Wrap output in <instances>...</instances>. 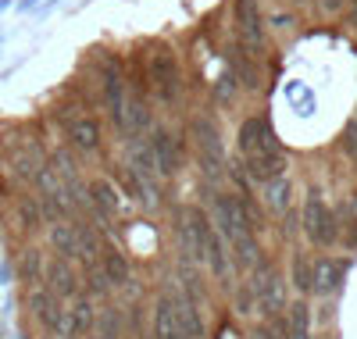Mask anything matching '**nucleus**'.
<instances>
[{
  "label": "nucleus",
  "instance_id": "nucleus-17",
  "mask_svg": "<svg viewBox=\"0 0 357 339\" xmlns=\"http://www.w3.org/2000/svg\"><path fill=\"white\" fill-rule=\"evenodd\" d=\"M100 271L107 275L111 286L129 282V264H126V257L118 254V250H100Z\"/></svg>",
  "mask_w": 357,
  "mask_h": 339
},
{
  "label": "nucleus",
  "instance_id": "nucleus-24",
  "mask_svg": "<svg viewBox=\"0 0 357 339\" xmlns=\"http://www.w3.org/2000/svg\"><path fill=\"white\" fill-rule=\"evenodd\" d=\"M343 4H347V0H321V8H325V11H340Z\"/></svg>",
  "mask_w": 357,
  "mask_h": 339
},
{
  "label": "nucleus",
  "instance_id": "nucleus-10",
  "mask_svg": "<svg viewBox=\"0 0 357 339\" xmlns=\"http://www.w3.org/2000/svg\"><path fill=\"white\" fill-rule=\"evenodd\" d=\"M343 275H347V261L321 257V261L311 268V289H314V293H321V296H329V293H336V289H340Z\"/></svg>",
  "mask_w": 357,
  "mask_h": 339
},
{
  "label": "nucleus",
  "instance_id": "nucleus-4",
  "mask_svg": "<svg viewBox=\"0 0 357 339\" xmlns=\"http://www.w3.org/2000/svg\"><path fill=\"white\" fill-rule=\"evenodd\" d=\"M151 79L158 86L161 100H175L178 97V65H175V54L168 47L154 50V57H151Z\"/></svg>",
  "mask_w": 357,
  "mask_h": 339
},
{
  "label": "nucleus",
  "instance_id": "nucleus-1",
  "mask_svg": "<svg viewBox=\"0 0 357 339\" xmlns=\"http://www.w3.org/2000/svg\"><path fill=\"white\" fill-rule=\"evenodd\" d=\"M240 153L254 182H275L286 172V153L264 118H247L240 126Z\"/></svg>",
  "mask_w": 357,
  "mask_h": 339
},
{
  "label": "nucleus",
  "instance_id": "nucleus-14",
  "mask_svg": "<svg viewBox=\"0 0 357 339\" xmlns=\"http://www.w3.org/2000/svg\"><path fill=\"white\" fill-rule=\"evenodd\" d=\"M68 140H72V146L75 150H97L100 146V126L93 118H75L72 121V129H68Z\"/></svg>",
  "mask_w": 357,
  "mask_h": 339
},
{
  "label": "nucleus",
  "instance_id": "nucleus-19",
  "mask_svg": "<svg viewBox=\"0 0 357 339\" xmlns=\"http://www.w3.org/2000/svg\"><path fill=\"white\" fill-rule=\"evenodd\" d=\"M207 264H211V271L218 275V279H225L229 275V257H225V243L218 232H211V239H207V250H204Z\"/></svg>",
  "mask_w": 357,
  "mask_h": 339
},
{
  "label": "nucleus",
  "instance_id": "nucleus-9",
  "mask_svg": "<svg viewBox=\"0 0 357 339\" xmlns=\"http://www.w3.org/2000/svg\"><path fill=\"white\" fill-rule=\"evenodd\" d=\"M236 25H240V33H243V43H247L254 54H261L264 33H261V15H257L254 0H236Z\"/></svg>",
  "mask_w": 357,
  "mask_h": 339
},
{
  "label": "nucleus",
  "instance_id": "nucleus-8",
  "mask_svg": "<svg viewBox=\"0 0 357 339\" xmlns=\"http://www.w3.org/2000/svg\"><path fill=\"white\" fill-rule=\"evenodd\" d=\"M104 97H107V111L118 129H126V82H122V68L118 61H107V79H104Z\"/></svg>",
  "mask_w": 357,
  "mask_h": 339
},
{
  "label": "nucleus",
  "instance_id": "nucleus-5",
  "mask_svg": "<svg viewBox=\"0 0 357 339\" xmlns=\"http://www.w3.org/2000/svg\"><path fill=\"white\" fill-rule=\"evenodd\" d=\"M193 140H197L200 161L207 165V172L215 175V172L222 168V136H218V129H215L207 118H197V121H193Z\"/></svg>",
  "mask_w": 357,
  "mask_h": 339
},
{
  "label": "nucleus",
  "instance_id": "nucleus-3",
  "mask_svg": "<svg viewBox=\"0 0 357 339\" xmlns=\"http://www.w3.org/2000/svg\"><path fill=\"white\" fill-rule=\"evenodd\" d=\"M250 293L257 296L264 315H275V307H282V286H279L275 264L261 261L257 268H250Z\"/></svg>",
  "mask_w": 357,
  "mask_h": 339
},
{
  "label": "nucleus",
  "instance_id": "nucleus-7",
  "mask_svg": "<svg viewBox=\"0 0 357 339\" xmlns=\"http://www.w3.org/2000/svg\"><path fill=\"white\" fill-rule=\"evenodd\" d=\"M154 339H186L183 322H178L175 293H161V300L154 303Z\"/></svg>",
  "mask_w": 357,
  "mask_h": 339
},
{
  "label": "nucleus",
  "instance_id": "nucleus-16",
  "mask_svg": "<svg viewBox=\"0 0 357 339\" xmlns=\"http://www.w3.org/2000/svg\"><path fill=\"white\" fill-rule=\"evenodd\" d=\"M175 307H178V322H183L186 339H204V318H200V311H197V303L175 296Z\"/></svg>",
  "mask_w": 357,
  "mask_h": 339
},
{
  "label": "nucleus",
  "instance_id": "nucleus-20",
  "mask_svg": "<svg viewBox=\"0 0 357 339\" xmlns=\"http://www.w3.org/2000/svg\"><path fill=\"white\" fill-rule=\"evenodd\" d=\"M129 121H132V133H139L146 121H151V111H146V100H143V93H132L129 97Z\"/></svg>",
  "mask_w": 357,
  "mask_h": 339
},
{
  "label": "nucleus",
  "instance_id": "nucleus-18",
  "mask_svg": "<svg viewBox=\"0 0 357 339\" xmlns=\"http://www.w3.org/2000/svg\"><path fill=\"white\" fill-rule=\"evenodd\" d=\"M286 339H311V311H307L304 303H293V307H289Z\"/></svg>",
  "mask_w": 357,
  "mask_h": 339
},
{
  "label": "nucleus",
  "instance_id": "nucleus-2",
  "mask_svg": "<svg viewBox=\"0 0 357 339\" xmlns=\"http://www.w3.org/2000/svg\"><path fill=\"white\" fill-rule=\"evenodd\" d=\"M304 232L311 236L314 246H333L336 236H340V225H336L333 207L325 204L318 193L307 197V207H304Z\"/></svg>",
  "mask_w": 357,
  "mask_h": 339
},
{
  "label": "nucleus",
  "instance_id": "nucleus-21",
  "mask_svg": "<svg viewBox=\"0 0 357 339\" xmlns=\"http://www.w3.org/2000/svg\"><path fill=\"white\" fill-rule=\"evenodd\" d=\"M293 286L301 289V293H307V289H311V264H307L301 254L293 257Z\"/></svg>",
  "mask_w": 357,
  "mask_h": 339
},
{
  "label": "nucleus",
  "instance_id": "nucleus-22",
  "mask_svg": "<svg viewBox=\"0 0 357 339\" xmlns=\"http://www.w3.org/2000/svg\"><path fill=\"white\" fill-rule=\"evenodd\" d=\"M118 329H122V318H118L114 307H107V311L100 315V336L104 339H118Z\"/></svg>",
  "mask_w": 357,
  "mask_h": 339
},
{
  "label": "nucleus",
  "instance_id": "nucleus-25",
  "mask_svg": "<svg viewBox=\"0 0 357 339\" xmlns=\"http://www.w3.org/2000/svg\"><path fill=\"white\" fill-rule=\"evenodd\" d=\"M354 8H357V0H354Z\"/></svg>",
  "mask_w": 357,
  "mask_h": 339
},
{
  "label": "nucleus",
  "instance_id": "nucleus-6",
  "mask_svg": "<svg viewBox=\"0 0 357 339\" xmlns=\"http://www.w3.org/2000/svg\"><path fill=\"white\" fill-rule=\"evenodd\" d=\"M151 153H154L158 175H175V172H178V165H183V146H178V140H175L168 129H154Z\"/></svg>",
  "mask_w": 357,
  "mask_h": 339
},
{
  "label": "nucleus",
  "instance_id": "nucleus-11",
  "mask_svg": "<svg viewBox=\"0 0 357 339\" xmlns=\"http://www.w3.org/2000/svg\"><path fill=\"white\" fill-rule=\"evenodd\" d=\"M211 232H215V229L207 225L204 211H200V207H190V211H186V236H190V254H193V257H204Z\"/></svg>",
  "mask_w": 357,
  "mask_h": 339
},
{
  "label": "nucleus",
  "instance_id": "nucleus-12",
  "mask_svg": "<svg viewBox=\"0 0 357 339\" xmlns=\"http://www.w3.org/2000/svg\"><path fill=\"white\" fill-rule=\"evenodd\" d=\"M47 282H50L54 296H75L79 293V279H75V271H72V264L65 257L47 268Z\"/></svg>",
  "mask_w": 357,
  "mask_h": 339
},
{
  "label": "nucleus",
  "instance_id": "nucleus-23",
  "mask_svg": "<svg viewBox=\"0 0 357 339\" xmlns=\"http://www.w3.org/2000/svg\"><path fill=\"white\" fill-rule=\"evenodd\" d=\"M343 146H347V153H350V161L357 165V121L343 129Z\"/></svg>",
  "mask_w": 357,
  "mask_h": 339
},
{
  "label": "nucleus",
  "instance_id": "nucleus-13",
  "mask_svg": "<svg viewBox=\"0 0 357 339\" xmlns=\"http://www.w3.org/2000/svg\"><path fill=\"white\" fill-rule=\"evenodd\" d=\"M89 200H93V207H97L100 218H114L118 207H122V200H118L114 186H111V182H104V179L89 182Z\"/></svg>",
  "mask_w": 357,
  "mask_h": 339
},
{
  "label": "nucleus",
  "instance_id": "nucleus-15",
  "mask_svg": "<svg viewBox=\"0 0 357 339\" xmlns=\"http://www.w3.org/2000/svg\"><path fill=\"white\" fill-rule=\"evenodd\" d=\"M50 243H54V250L61 254L65 261L79 257V232H75V225H68V222H57V225L50 229Z\"/></svg>",
  "mask_w": 357,
  "mask_h": 339
}]
</instances>
